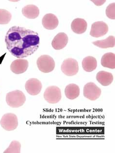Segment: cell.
Listing matches in <instances>:
<instances>
[{
	"label": "cell",
	"instance_id": "19",
	"mask_svg": "<svg viewBox=\"0 0 115 153\" xmlns=\"http://www.w3.org/2000/svg\"><path fill=\"white\" fill-rule=\"evenodd\" d=\"M95 46L102 49L113 48L115 46V38L113 36H109L107 39L103 40H97L92 42Z\"/></svg>",
	"mask_w": 115,
	"mask_h": 153
},
{
	"label": "cell",
	"instance_id": "12",
	"mask_svg": "<svg viewBox=\"0 0 115 153\" xmlns=\"http://www.w3.org/2000/svg\"><path fill=\"white\" fill-rule=\"evenodd\" d=\"M42 24L45 28L48 30H53L58 26L59 21L55 15L49 13L43 17Z\"/></svg>",
	"mask_w": 115,
	"mask_h": 153
},
{
	"label": "cell",
	"instance_id": "10",
	"mask_svg": "<svg viewBox=\"0 0 115 153\" xmlns=\"http://www.w3.org/2000/svg\"><path fill=\"white\" fill-rule=\"evenodd\" d=\"M28 66L29 62L27 60L18 59L12 62L10 70L15 74H22L27 71Z\"/></svg>",
	"mask_w": 115,
	"mask_h": 153
},
{
	"label": "cell",
	"instance_id": "4",
	"mask_svg": "<svg viewBox=\"0 0 115 153\" xmlns=\"http://www.w3.org/2000/svg\"><path fill=\"white\" fill-rule=\"evenodd\" d=\"M0 124L3 128L8 131H13L18 126V120L16 115L8 113L4 114L0 121Z\"/></svg>",
	"mask_w": 115,
	"mask_h": 153
},
{
	"label": "cell",
	"instance_id": "5",
	"mask_svg": "<svg viewBox=\"0 0 115 153\" xmlns=\"http://www.w3.org/2000/svg\"><path fill=\"white\" fill-rule=\"evenodd\" d=\"M61 71L68 76L76 75L79 71V65L76 60L72 58L66 59L62 63Z\"/></svg>",
	"mask_w": 115,
	"mask_h": 153
},
{
	"label": "cell",
	"instance_id": "13",
	"mask_svg": "<svg viewBox=\"0 0 115 153\" xmlns=\"http://www.w3.org/2000/svg\"><path fill=\"white\" fill-rule=\"evenodd\" d=\"M87 22L83 19H75L71 22V30L77 34L84 33L87 30Z\"/></svg>",
	"mask_w": 115,
	"mask_h": 153
},
{
	"label": "cell",
	"instance_id": "11",
	"mask_svg": "<svg viewBox=\"0 0 115 153\" xmlns=\"http://www.w3.org/2000/svg\"><path fill=\"white\" fill-rule=\"evenodd\" d=\"M69 41V38L67 35L65 33H58L52 40V47L56 50L62 49L66 47Z\"/></svg>",
	"mask_w": 115,
	"mask_h": 153
},
{
	"label": "cell",
	"instance_id": "6",
	"mask_svg": "<svg viewBox=\"0 0 115 153\" xmlns=\"http://www.w3.org/2000/svg\"><path fill=\"white\" fill-rule=\"evenodd\" d=\"M61 90L57 86H49L44 92V99L49 104H56L61 100Z\"/></svg>",
	"mask_w": 115,
	"mask_h": 153
},
{
	"label": "cell",
	"instance_id": "2",
	"mask_svg": "<svg viewBox=\"0 0 115 153\" xmlns=\"http://www.w3.org/2000/svg\"><path fill=\"white\" fill-rule=\"evenodd\" d=\"M26 101V97L22 91L16 90L7 94L6 102L9 106L18 108L24 105Z\"/></svg>",
	"mask_w": 115,
	"mask_h": 153
},
{
	"label": "cell",
	"instance_id": "15",
	"mask_svg": "<svg viewBox=\"0 0 115 153\" xmlns=\"http://www.w3.org/2000/svg\"><path fill=\"white\" fill-rule=\"evenodd\" d=\"M22 13L27 18L35 19L39 15V9L36 5L29 4L22 8Z\"/></svg>",
	"mask_w": 115,
	"mask_h": 153
},
{
	"label": "cell",
	"instance_id": "8",
	"mask_svg": "<svg viewBox=\"0 0 115 153\" xmlns=\"http://www.w3.org/2000/svg\"><path fill=\"white\" fill-rule=\"evenodd\" d=\"M108 31V26L102 21L96 22L92 24L90 35L94 38H100L105 35Z\"/></svg>",
	"mask_w": 115,
	"mask_h": 153
},
{
	"label": "cell",
	"instance_id": "14",
	"mask_svg": "<svg viewBox=\"0 0 115 153\" xmlns=\"http://www.w3.org/2000/svg\"><path fill=\"white\" fill-rule=\"evenodd\" d=\"M96 79L102 86H108L112 83L114 78L111 73L102 71L97 73Z\"/></svg>",
	"mask_w": 115,
	"mask_h": 153
},
{
	"label": "cell",
	"instance_id": "18",
	"mask_svg": "<svg viewBox=\"0 0 115 153\" xmlns=\"http://www.w3.org/2000/svg\"><path fill=\"white\" fill-rule=\"evenodd\" d=\"M101 64L104 67L110 69H115V54L108 53L103 55L101 59Z\"/></svg>",
	"mask_w": 115,
	"mask_h": 153
},
{
	"label": "cell",
	"instance_id": "16",
	"mask_svg": "<svg viewBox=\"0 0 115 153\" xmlns=\"http://www.w3.org/2000/svg\"><path fill=\"white\" fill-rule=\"evenodd\" d=\"M82 64L84 70L87 72H91L97 68V60L92 56H88L83 59Z\"/></svg>",
	"mask_w": 115,
	"mask_h": 153
},
{
	"label": "cell",
	"instance_id": "1",
	"mask_svg": "<svg viewBox=\"0 0 115 153\" xmlns=\"http://www.w3.org/2000/svg\"><path fill=\"white\" fill-rule=\"evenodd\" d=\"M7 49L11 55L23 59L35 53L39 49L40 38L38 33L19 26H12L5 36Z\"/></svg>",
	"mask_w": 115,
	"mask_h": 153
},
{
	"label": "cell",
	"instance_id": "9",
	"mask_svg": "<svg viewBox=\"0 0 115 153\" xmlns=\"http://www.w3.org/2000/svg\"><path fill=\"white\" fill-rule=\"evenodd\" d=\"M42 87V82L36 78H30L26 81L25 85L27 92L32 96H35L40 94Z\"/></svg>",
	"mask_w": 115,
	"mask_h": 153
},
{
	"label": "cell",
	"instance_id": "17",
	"mask_svg": "<svg viewBox=\"0 0 115 153\" xmlns=\"http://www.w3.org/2000/svg\"><path fill=\"white\" fill-rule=\"evenodd\" d=\"M65 94L66 97L70 100H74L78 97L80 95L79 87L75 84H70L65 88Z\"/></svg>",
	"mask_w": 115,
	"mask_h": 153
},
{
	"label": "cell",
	"instance_id": "3",
	"mask_svg": "<svg viewBox=\"0 0 115 153\" xmlns=\"http://www.w3.org/2000/svg\"><path fill=\"white\" fill-rule=\"evenodd\" d=\"M39 70L42 73H49L53 71L56 64L53 57L49 55H42L36 61Z\"/></svg>",
	"mask_w": 115,
	"mask_h": 153
},
{
	"label": "cell",
	"instance_id": "7",
	"mask_svg": "<svg viewBox=\"0 0 115 153\" xmlns=\"http://www.w3.org/2000/svg\"><path fill=\"white\" fill-rule=\"evenodd\" d=\"M84 96L91 101H95L100 97L102 94L101 88L95 83L89 82L84 87Z\"/></svg>",
	"mask_w": 115,
	"mask_h": 153
},
{
	"label": "cell",
	"instance_id": "22",
	"mask_svg": "<svg viewBox=\"0 0 115 153\" xmlns=\"http://www.w3.org/2000/svg\"><path fill=\"white\" fill-rule=\"evenodd\" d=\"M106 15L108 18L111 20L115 19V4L112 3L108 5L106 9Z\"/></svg>",
	"mask_w": 115,
	"mask_h": 153
},
{
	"label": "cell",
	"instance_id": "21",
	"mask_svg": "<svg viewBox=\"0 0 115 153\" xmlns=\"http://www.w3.org/2000/svg\"><path fill=\"white\" fill-rule=\"evenodd\" d=\"M21 144L17 140H13L9 146L4 151V153H21Z\"/></svg>",
	"mask_w": 115,
	"mask_h": 153
},
{
	"label": "cell",
	"instance_id": "20",
	"mask_svg": "<svg viewBox=\"0 0 115 153\" xmlns=\"http://www.w3.org/2000/svg\"><path fill=\"white\" fill-rule=\"evenodd\" d=\"M11 18L10 12L5 9H0V25L9 24Z\"/></svg>",
	"mask_w": 115,
	"mask_h": 153
}]
</instances>
